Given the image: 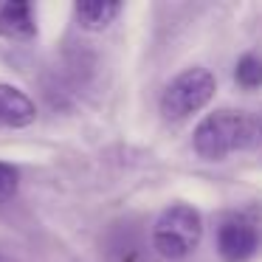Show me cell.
<instances>
[{"mask_svg":"<svg viewBox=\"0 0 262 262\" xmlns=\"http://www.w3.org/2000/svg\"><path fill=\"white\" fill-rule=\"evenodd\" d=\"M243 147H254L251 113L243 110H214L194 127V149L203 158H223Z\"/></svg>","mask_w":262,"mask_h":262,"instance_id":"obj_1","label":"cell"},{"mask_svg":"<svg viewBox=\"0 0 262 262\" xmlns=\"http://www.w3.org/2000/svg\"><path fill=\"white\" fill-rule=\"evenodd\" d=\"M203 237V220L198 209L186 203H175L158 217L152 228V248L166 259H183L198 248Z\"/></svg>","mask_w":262,"mask_h":262,"instance_id":"obj_2","label":"cell"},{"mask_svg":"<svg viewBox=\"0 0 262 262\" xmlns=\"http://www.w3.org/2000/svg\"><path fill=\"white\" fill-rule=\"evenodd\" d=\"M214 88L217 85L211 71L189 68L166 85L164 96H161V110H164L166 119H186L189 113H198L200 107L211 102Z\"/></svg>","mask_w":262,"mask_h":262,"instance_id":"obj_3","label":"cell"},{"mask_svg":"<svg viewBox=\"0 0 262 262\" xmlns=\"http://www.w3.org/2000/svg\"><path fill=\"white\" fill-rule=\"evenodd\" d=\"M217 248L226 262H245L259 248V234L245 217H231L217 231Z\"/></svg>","mask_w":262,"mask_h":262,"instance_id":"obj_4","label":"cell"},{"mask_svg":"<svg viewBox=\"0 0 262 262\" xmlns=\"http://www.w3.org/2000/svg\"><path fill=\"white\" fill-rule=\"evenodd\" d=\"M110 262H147V243L133 226H116L107 239Z\"/></svg>","mask_w":262,"mask_h":262,"instance_id":"obj_5","label":"cell"},{"mask_svg":"<svg viewBox=\"0 0 262 262\" xmlns=\"http://www.w3.org/2000/svg\"><path fill=\"white\" fill-rule=\"evenodd\" d=\"M37 119V107L23 91L0 82V121L9 127H29Z\"/></svg>","mask_w":262,"mask_h":262,"instance_id":"obj_6","label":"cell"},{"mask_svg":"<svg viewBox=\"0 0 262 262\" xmlns=\"http://www.w3.org/2000/svg\"><path fill=\"white\" fill-rule=\"evenodd\" d=\"M0 34L6 37H31L34 34V12L23 0H12L0 6Z\"/></svg>","mask_w":262,"mask_h":262,"instance_id":"obj_7","label":"cell"},{"mask_svg":"<svg viewBox=\"0 0 262 262\" xmlns=\"http://www.w3.org/2000/svg\"><path fill=\"white\" fill-rule=\"evenodd\" d=\"M119 3H113V0H85V3H79L76 6V17H79V23L85 26V29H104V26L113 23V17L119 14Z\"/></svg>","mask_w":262,"mask_h":262,"instance_id":"obj_8","label":"cell"},{"mask_svg":"<svg viewBox=\"0 0 262 262\" xmlns=\"http://www.w3.org/2000/svg\"><path fill=\"white\" fill-rule=\"evenodd\" d=\"M234 76H237V82L243 88H259L262 85V59L254 57V54H245L243 59L237 62V71H234Z\"/></svg>","mask_w":262,"mask_h":262,"instance_id":"obj_9","label":"cell"},{"mask_svg":"<svg viewBox=\"0 0 262 262\" xmlns=\"http://www.w3.org/2000/svg\"><path fill=\"white\" fill-rule=\"evenodd\" d=\"M17 181H20L17 169L0 161V203H6V200L17 192Z\"/></svg>","mask_w":262,"mask_h":262,"instance_id":"obj_10","label":"cell"}]
</instances>
